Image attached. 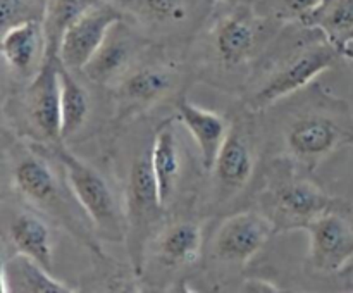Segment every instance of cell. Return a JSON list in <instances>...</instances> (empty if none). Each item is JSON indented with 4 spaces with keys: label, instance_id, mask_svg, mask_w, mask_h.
I'll list each match as a JSON object with an SVG mask.
<instances>
[{
    "label": "cell",
    "instance_id": "6da1fadb",
    "mask_svg": "<svg viewBox=\"0 0 353 293\" xmlns=\"http://www.w3.org/2000/svg\"><path fill=\"white\" fill-rule=\"evenodd\" d=\"M283 119L286 155L314 172L331 154L353 147V110L319 83L295 93Z\"/></svg>",
    "mask_w": 353,
    "mask_h": 293
},
{
    "label": "cell",
    "instance_id": "7a4b0ae2",
    "mask_svg": "<svg viewBox=\"0 0 353 293\" xmlns=\"http://www.w3.org/2000/svg\"><path fill=\"white\" fill-rule=\"evenodd\" d=\"M274 43L276 52L268 48L264 65H257L245 88V109L250 112H262L302 92L343 59L341 52L312 28L309 37L285 40L278 34Z\"/></svg>",
    "mask_w": 353,
    "mask_h": 293
},
{
    "label": "cell",
    "instance_id": "3957f363",
    "mask_svg": "<svg viewBox=\"0 0 353 293\" xmlns=\"http://www.w3.org/2000/svg\"><path fill=\"white\" fill-rule=\"evenodd\" d=\"M50 155L52 152L48 154L47 150L40 152L31 147L14 152L10 162L14 192L24 200V203L65 228L93 254L105 257L100 247L99 234L72 193L61 162L57 161L59 169H55Z\"/></svg>",
    "mask_w": 353,
    "mask_h": 293
},
{
    "label": "cell",
    "instance_id": "277c9868",
    "mask_svg": "<svg viewBox=\"0 0 353 293\" xmlns=\"http://www.w3.org/2000/svg\"><path fill=\"white\" fill-rule=\"evenodd\" d=\"M281 21L261 12L255 6H234L217 17L207 31L205 64L216 81L236 78L247 88L257 61L279 34Z\"/></svg>",
    "mask_w": 353,
    "mask_h": 293
},
{
    "label": "cell",
    "instance_id": "5b68a950",
    "mask_svg": "<svg viewBox=\"0 0 353 293\" xmlns=\"http://www.w3.org/2000/svg\"><path fill=\"white\" fill-rule=\"evenodd\" d=\"M310 174L286 154L271 159L265 165L255 202L257 210L271 221L276 234L303 231L327 210L348 205L330 195Z\"/></svg>",
    "mask_w": 353,
    "mask_h": 293
},
{
    "label": "cell",
    "instance_id": "8992f818",
    "mask_svg": "<svg viewBox=\"0 0 353 293\" xmlns=\"http://www.w3.org/2000/svg\"><path fill=\"white\" fill-rule=\"evenodd\" d=\"M50 150L61 162L72 193L92 221L100 240L114 243L126 241V207H123L116 188L107 176L92 162L64 147V143L52 145Z\"/></svg>",
    "mask_w": 353,
    "mask_h": 293
},
{
    "label": "cell",
    "instance_id": "52a82bcc",
    "mask_svg": "<svg viewBox=\"0 0 353 293\" xmlns=\"http://www.w3.org/2000/svg\"><path fill=\"white\" fill-rule=\"evenodd\" d=\"M126 245L131 267L134 274L141 276L145 269V257L152 236L157 233V224L165 212L161 205L152 169L150 147L134 157L128 174L126 188Z\"/></svg>",
    "mask_w": 353,
    "mask_h": 293
},
{
    "label": "cell",
    "instance_id": "ba28073f",
    "mask_svg": "<svg viewBox=\"0 0 353 293\" xmlns=\"http://www.w3.org/2000/svg\"><path fill=\"white\" fill-rule=\"evenodd\" d=\"M61 57L45 55L38 74L17 97V119L24 133L38 143H64L61 138Z\"/></svg>",
    "mask_w": 353,
    "mask_h": 293
},
{
    "label": "cell",
    "instance_id": "9c48e42d",
    "mask_svg": "<svg viewBox=\"0 0 353 293\" xmlns=\"http://www.w3.org/2000/svg\"><path fill=\"white\" fill-rule=\"evenodd\" d=\"M143 57L114 85L117 119L140 116L171 95L178 86V69L162 57Z\"/></svg>",
    "mask_w": 353,
    "mask_h": 293
},
{
    "label": "cell",
    "instance_id": "30bf717a",
    "mask_svg": "<svg viewBox=\"0 0 353 293\" xmlns=\"http://www.w3.org/2000/svg\"><path fill=\"white\" fill-rule=\"evenodd\" d=\"M276 234L261 210H240L224 217L210 240V254L224 265H247Z\"/></svg>",
    "mask_w": 353,
    "mask_h": 293
},
{
    "label": "cell",
    "instance_id": "8fae6325",
    "mask_svg": "<svg viewBox=\"0 0 353 293\" xmlns=\"http://www.w3.org/2000/svg\"><path fill=\"white\" fill-rule=\"evenodd\" d=\"M309 233V264L324 274L343 272L353 261V217L350 205L331 209L314 219Z\"/></svg>",
    "mask_w": 353,
    "mask_h": 293
},
{
    "label": "cell",
    "instance_id": "7c38bea8",
    "mask_svg": "<svg viewBox=\"0 0 353 293\" xmlns=\"http://www.w3.org/2000/svg\"><path fill=\"white\" fill-rule=\"evenodd\" d=\"M147 50L148 41L126 19H121L110 28L99 50L81 69V74L93 85L114 86Z\"/></svg>",
    "mask_w": 353,
    "mask_h": 293
},
{
    "label": "cell",
    "instance_id": "4fadbf2b",
    "mask_svg": "<svg viewBox=\"0 0 353 293\" xmlns=\"http://www.w3.org/2000/svg\"><path fill=\"white\" fill-rule=\"evenodd\" d=\"M121 19H126V14L119 3L109 0H97L92 3L64 33L59 50L62 64L71 71L81 72L105 40L110 28Z\"/></svg>",
    "mask_w": 353,
    "mask_h": 293
},
{
    "label": "cell",
    "instance_id": "5bb4252c",
    "mask_svg": "<svg viewBox=\"0 0 353 293\" xmlns=\"http://www.w3.org/2000/svg\"><path fill=\"white\" fill-rule=\"evenodd\" d=\"M214 0H119L124 14L152 33L181 34L209 16Z\"/></svg>",
    "mask_w": 353,
    "mask_h": 293
},
{
    "label": "cell",
    "instance_id": "9a60e30c",
    "mask_svg": "<svg viewBox=\"0 0 353 293\" xmlns=\"http://www.w3.org/2000/svg\"><path fill=\"white\" fill-rule=\"evenodd\" d=\"M254 137L247 123L236 121L230 124V131L221 147L212 172L219 200H228L236 195L250 183L255 172Z\"/></svg>",
    "mask_w": 353,
    "mask_h": 293
},
{
    "label": "cell",
    "instance_id": "2e32d148",
    "mask_svg": "<svg viewBox=\"0 0 353 293\" xmlns=\"http://www.w3.org/2000/svg\"><path fill=\"white\" fill-rule=\"evenodd\" d=\"M148 250H152V257L162 269L176 271V269L190 267L202 257V226L195 219L172 221L152 236Z\"/></svg>",
    "mask_w": 353,
    "mask_h": 293
},
{
    "label": "cell",
    "instance_id": "e0dca14e",
    "mask_svg": "<svg viewBox=\"0 0 353 293\" xmlns=\"http://www.w3.org/2000/svg\"><path fill=\"white\" fill-rule=\"evenodd\" d=\"M6 236L14 252L40 262L48 271L54 269L55 238L48 217L31 205L14 209L6 217Z\"/></svg>",
    "mask_w": 353,
    "mask_h": 293
},
{
    "label": "cell",
    "instance_id": "ac0fdd59",
    "mask_svg": "<svg viewBox=\"0 0 353 293\" xmlns=\"http://www.w3.org/2000/svg\"><path fill=\"white\" fill-rule=\"evenodd\" d=\"M2 55L14 78L30 83L47 55L43 23L26 21L2 31Z\"/></svg>",
    "mask_w": 353,
    "mask_h": 293
},
{
    "label": "cell",
    "instance_id": "d6986e66",
    "mask_svg": "<svg viewBox=\"0 0 353 293\" xmlns=\"http://www.w3.org/2000/svg\"><path fill=\"white\" fill-rule=\"evenodd\" d=\"M176 116L168 117L155 128L154 140L150 143L152 169L162 209H168L176 196L179 179H181L183 159L181 143L176 131Z\"/></svg>",
    "mask_w": 353,
    "mask_h": 293
},
{
    "label": "cell",
    "instance_id": "ffe728a7",
    "mask_svg": "<svg viewBox=\"0 0 353 293\" xmlns=\"http://www.w3.org/2000/svg\"><path fill=\"white\" fill-rule=\"evenodd\" d=\"M176 119L188 130L199 147L200 161L205 171H212L221 147L230 131V121L214 110L202 109L185 95L176 100Z\"/></svg>",
    "mask_w": 353,
    "mask_h": 293
},
{
    "label": "cell",
    "instance_id": "44dd1931",
    "mask_svg": "<svg viewBox=\"0 0 353 293\" xmlns=\"http://www.w3.org/2000/svg\"><path fill=\"white\" fill-rule=\"evenodd\" d=\"M2 293H76L78 288L54 278L52 271L31 257L14 252L3 259L0 271Z\"/></svg>",
    "mask_w": 353,
    "mask_h": 293
},
{
    "label": "cell",
    "instance_id": "7402d4cb",
    "mask_svg": "<svg viewBox=\"0 0 353 293\" xmlns=\"http://www.w3.org/2000/svg\"><path fill=\"white\" fill-rule=\"evenodd\" d=\"M299 24L317 30L331 45L343 52L353 41V0H321Z\"/></svg>",
    "mask_w": 353,
    "mask_h": 293
},
{
    "label": "cell",
    "instance_id": "603a6c76",
    "mask_svg": "<svg viewBox=\"0 0 353 293\" xmlns=\"http://www.w3.org/2000/svg\"><path fill=\"white\" fill-rule=\"evenodd\" d=\"M61 79V138L69 140L83 130L90 116V95L85 86L76 79L74 71L59 65Z\"/></svg>",
    "mask_w": 353,
    "mask_h": 293
},
{
    "label": "cell",
    "instance_id": "cb8c5ba5",
    "mask_svg": "<svg viewBox=\"0 0 353 293\" xmlns=\"http://www.w3.org/2000/svg\"><path fill=\"white\" fill-rule=\"evenodd\" d=\"M97 0H47L43 16V31L47 40V55L61 57L62 38L68 28Z\"/></svg>",
    "mask_w": 353,
    "mask_h": 293
},
{
    "label": "cell",
    "instance_id": "d4e9b609",
    "mask_svg": "<svg viewBox=\"0 0 353 293\" xmlns=\"http://www.w3.org/2000/svg\"><path fill=\"white\" fill-rule=\"evenodd\" d=\"M47 0H0L2 31L26 21H43Z\"/></svg>",
    "mask_w": 353,
    "mask_h": 293
},
{
    "label": "cell",
    "instance_id": "484cf974",
    "mask_svg": "<svg viewBox=\"0 0 353 293\" xmlns=\"http://www.w3.org/2000/svg\"><path fill=\"white\" fill-rule=\"evenodd\" d=\"M321 0H259L255 7H261V12L288 23V21H296L299 23L309 10L319 3Z\"/></svg>",
    "mask_w": 353,
    "mask_h": 293
},
{
    "label": "cell",
    "instance_id": "4316f807",
    "mask_svg": "<svg viewBox=\"0 0 353 293\" xmlns=\"http://www.w3.org/2000/svg\"><path fill=\"white\" fill-rule=\"evenodd\" d=\"M217 3H224L228 7H234V6H257L259 0H214Z\"/></svg>",
    "mask_w": 353,
    "mask_h": 293
},
{
    "label": "cell",
    "instance_id": "83f0119b",
    "mask_svg": "<svg viewBox=\"0 0 353 293\" xmlns=\"http://www.w3.org/2000/svg\"><path fill=\"white\" fill-rule=\"evenodd\" d=\"M343 274H345V278H347V285L353 290V261L343 269Z\"/></svg>",
    "mask_w": 353,
    "mask_h": 293
},
{
    "label": "cell",
    "instance_id": "f1b7e54d",
    "mask_svg": "<svg viewBox=\"0 0 353 293\" xmlns=\"http://www.w3.org/2000/svg\"><path fill=\"white\" fill-rule=\"evenodd\" d=\"M341 54H353V41H352V43L350 45H348V47L347 48H345V50L343 52H341Z\"/></svg>",
    "mask_w": 353,
    "mask_h": 293
},
{
    "label": "cell",
    "instance_id": "f546056e",
    "mask_svg": "<svg viewBox=\"0 0 353 293\" xmlns=\"http://www.w3.org/2000/svg\"><path fill=\"white\" fill-rule=\"evenodd\" d=\"M343 59H347V61L353 62V54H345V55H343Z\"/></svg>",
    "mask_w": 353,
    "mask_h": 293
}]
</instances>
